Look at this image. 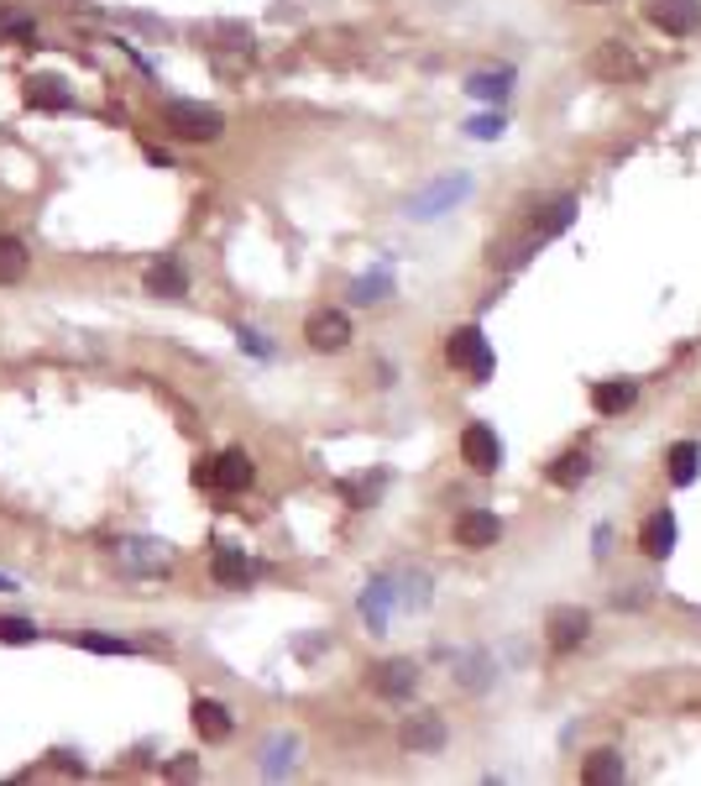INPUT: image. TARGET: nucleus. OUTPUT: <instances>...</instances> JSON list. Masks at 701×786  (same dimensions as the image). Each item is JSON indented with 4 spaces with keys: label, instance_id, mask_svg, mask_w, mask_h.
Returning a JSON list of instances; mask_svg holds the SVG:
<instances>
[{
    "label": "nucleus",
    "instance_id": "nucleus-1",
    "mask_svg": "<svg viewBox=\"0 0 701 786\" xmlns=\"http://www.w3.org/2000/svg\"><path fill=\"white\" fill-rule=\"evenodd\" d=\"M471 189H476V179H471V174H439V179H430L424 189H413L409 200H404V215H409V220H435V215H450L461 200H471Z\"/></svg>",
    "mask_w": 701,
    "mask_h": 786
},
{
    "label": "nucleus",
    "instance_id": "nucleus-2",
    "mask_svg": "<svg viewBox=\"0 0 701 786\" xmlns=\"http://www.w3.org/2000/svg\"><path fill=\"white\" fill-rule=\"evenodd\" d=\"M163 126H168L174 137H183V142H215L226 116L209 111V105H194V100H168V105H163Z\"/></svg>",
    "mask_w": 701,
    "mask_h": 786
},
{
    "label": "nucleus",
    "instance_id": "nucleus-3",
    "mask_svg": "<svg viewBox=\"0 0 701 786\" xmlns=\"http://www.w3.org/2000/svg\"><path fill=\"white\" fill-rule=\"evenodd\" d=\"M445 363L456 372H471V378H493V346H487L482 326H456L445 341Z\"/></svg>",
    "mask_w": 701,
    "mask_h": 786
},
{
    "label": "nucleus",
    "instance_id": "nucleus-4",
    "mask_svg": "<svg viewBox=\"0 0 701 786\" xmlns=\"http://www.w3.org/2000/svg\"><path fill=\"white\" fill-rule=\"evenodd\" d=\"M586 68H591L602 85H634V79H643V59L628 42H617V37H608L602 48H591Z\"/></svg>",
    "mask_w": 701,
    "mask_h": 786
},
{
    "label": "nucleus",
    "instance_id": "nucleus-5",
    "mask_svg": "<svg viewBox=\"0 0 701 786\" xmlns=\"http://www.w3.org/2000/svg\"><path fill=\"white\" fill-rule=\"evenodd\" d=\"M116 561L126 576H168L174 572V550L163 541H146V535H131V541L116 545Z\"/></svg>",
    "mask_w": 701,
    "mask_h": 786
},
{
    "label": "nucleus",
    "instance_id": "nucleus-6",
    "mask_svg": "<svg viewBox=\"0 0 701 786\" xmlns=\"http://www.w3.org/2000/svg\"><path fill=\"white\" fill-rule=\"evenodd\" d=\"M200 483L205 487H220V493H246V487L257 483V467H252V456L231 446V452L209 456V467H200Z\"/></svg>",
    "mask_w": 701,
    "mask_h": 786
},
{
    "label": "nucleus",
    "instance_id": "nucleus-7",
    "mask_svg": "<svg viewBox=\"0 0 701 786\" xmlns=\"http://www.w3.org/2000/svg\"><path fill=\"white\" fill-rule=\"evenodd\" d=\"M351 315L346 309H315L309 320H304V341L315 346V352H346L351 346Z\"/></svg>",
    "mask_w": 701,
    "mask_h": 786
},
{
    "label": "nucleus",
    "instance_id": "nucleus-8",
    "mask_svg": "<svg viewBox=\"0 0 701 786\" xmlns=\"http://www.w3.org/2000/svg\"><path fill=\"white\" fill-rule=\"evenodd\" d=\"M643 16H649V27H660L665 37H691L701 27V0H649Z\"/></svg>",
    "mask_w": 701,
    "mask_h": 786
},
{
    "label": "nucleus",
    "instance_id": "nucleus-9",
    "mask_svg": "<svg viewBox=\"0 0 701 786\" xmlns=\"http://www.w3.org/2000/svg\"><path fill=\"white\" fill-rule=\"evenodd\" d=\"M586 635H591V613L576 604L556 608V613L545 619V639H550V650H560V656H571L576 645H586Z\"/></svg>",
    "mask_w": 701,
    "mask_h": 786
},
{
    "label": "nucleus",
    "instance_id": "nucleus-10",
    "mask_svg": "<svg viewBox=\"0 0 701 786\" xmlns=\"http://www.w3.org/2000/svg\"><path fill=\"white\" fill-rule=\"evenodd\" d=\"M372 693L387 697V702H404V697L419 693V665L409 656H393V661L372 665Z\"/></svg>",
    "mask_w": 701,
    "mask_h": 786
},
{
    "label": "nucleus",
    "instance_id": "nucleus-11",
    "mask_svg": "<svg viewBox=\"0 0 701 786\" xmlns=\"http://www.w3.org/2000/svg\"><path fill=\"white\" fill-rule=\"evenodd\" d=\"M576 220V194H556V200H539L528 211V242H550L565 226Z\"/></svg>",
    "mask_w": 701,
    "mask_h": 786
},
{
    "label": "nucleus",
    "instance_id": "nucleus-12",
    "mask_svg": "<svg viewBox=\"0 0 701 786\" xmlns=\"http://www.w3.org/2000/svg\"><path fill=\"white\" fill-rule=\"evenodd\" d=\"M142 283H146V294H157V300H183L189 294V272H183V263H178L174 252H157L146 263Z\"/></svg>",
    "mask_w": 701,
    "mask_h": 786
},
{
    "label": "nucleus",
    "instance_id": "nucleus-13",
    "mask_svg": "<svg viewBox=\"0 0 701 786\" xmlns=\"http://www.w3.org/2000/svg\"><path fill=\"white\" fill-rule=\"evenodd\" d=\"M398 745H404L409 756H435L439 745H445V719H439V713H409V719L398 724Z\"/></svg>",
    "mask_w": 701,
    "mask_h": 786
},
{
    "label": "nucleus",
    "instance_id": "nucleus-14",
    "mask_svg": "<svg viewBox=\"0 0 701 786\" xmlns=\"http://www.w3.org/2000/svg\"><path fill=\"white\" fill-rule=\"evenodd\" d=\"M456 545L461 550H493L497 541H502V519L493 515V509H471V515H461L456 519Z\"/></svg>",
    "mask_w": 701,
    "mask_h": 786
},
{
    "label": "nucleus",
    "instance_id": "nucleus-15",
    "mask_svg": "<svg viewBox=\"0 0 701 786\" xmlns=\"http://www.w3.org/2000/svg\"><path fill=\"white\" fill-rule=\"evenodd\" d=\"M461 456H467L471 472H482V478H493L497 467H502V446H497V435L487 424H467L461 430Z\"/></svg>",
    "mask_w": 701,
    "mask_h": 786
},
{
    "label": "nucleus",
    "instance_id": "nucleus-16",
    "mask_svg": "<svg viewBox=\"0 0 701 786\" xmlns=\"http://www.w3.org/2000/svg\"><path fill=\"white\" fill-rule=\"evenodd\" d=\"M393 604H398V572L372 576V587L361 593V613H367L372 635H387V619H393Z\"/></svg>",
    "mask_w": 701,
    "mask_h": 786
},
{
    "label": "nucleus",
    "instance_id": "nucleus-17",
    "mask_svg": "<svg viewBox=\"0 0 701 786\" xmlns=\"http://www.w3.org/2000/svg\"><path fill=\"white\" fill-rule=\"evenodd\" d=\"M209 576H215L220 587H246V582H257V576H263V567H257V561H246L235 545H220V550H215V561H209Z\"/></svg>",
    "mask_w": 701,
    "mask_h": 786
},
{
    "label": "nucleus",
    "instance_id": "nucleus-18",
    "mask_svg": "<svg viewBox=\"0 0 701 786\" xmlns=\"http://www.w3.org/2000/svg\"><path fill=\"white\" fill-rule=\"evenodd\" d=\"M194 728H200V739L220 745V739L235 728V713L226 702H215V697H194Z\"/></svg>",
    "mask_w": 701,
    "mask_h": 786
},
{
    "label": "nucleus",
    "instance_id": "nucleus-19",
    "mask_svg": "<svg viewBox=\"0 0 701 786\" xmlns=\"http://www.w3.org/2000/svg\"><path fill=\"white\" fill-rule=\"evenodd\" d=\"M513 85H519L513 68H476L467 79V94L471 100H493V105H502V100L513 94Z\"/></svg>",
    "mask_w": 701,
    "mask_h": 786
},
{
    "label": "nucleus",
    "instance_id": "nucleus-20",
    "mask_svg": "<svg viewBox=\"0 0 701 786\" xmlns=\"http://www.w3.org/2000/svg\"><path fill=\"white\" fill-rule=\"evenodd\" d=\"M639 545H643V556H654V561H665V556H671V550H675V515H671V509H660V515L643 519Z\"/></svg>",
    "mask_w": 701,
    "mask_h": 786
},
{
    "label": "nucleus",
    "instance_id": "nucleus-21",
    "mask_svg": "<svg viewBox=\"0 0 701 786\" xmlns=\"http://www.w3.org/2000/svg\"><path fill=\"white\" fill-rule=\"evenodd\" d=\"M591 404H597V415H623V409H634V404H639V383H634V378L597 383V389H591Z\"/></svg>",
    "mask_w": 701,
    "mask_h": 786
},
{
    "label": "nucleus",
    "instance_id": "nucleus-22",
    "mask_svg": "<svg viewBox=\"0 0 701 786\" xmlns=\"http://www.w3.org/2000/svg\"><path fill=\"white\" fill-rule=\"evenodd\" d=\"M27 263H31L27 242H22V237H5V231H0V289L22 283V278H27Z\"/></svg>",
    "mask_w": 701,
    "mask_h": 786
},
{
    "label": "nucleus",
    "instance_id": "nucleus-23",
    "mask_svg": "<svg viewBox=\"0 0 701 786\" xmlns=\"http://www.w3.org/2000/svg\"><path fill=\"white\" fill-rule=\"evenodd\" d=\"M293 756H298V739H293V734H272L263 745V760H257V765H263V776H289Z\"/></svg>",
    "mask_w": 701,
    "mask_h": 786
},
{
    "label": "nucleus",
    "instance_id": "nucleus-24",
    "mask_svg": "<svg viewBox=\"0 0 701 786\" xmlns=\"http://www.w3.org/2000/svg\"><path fill=\"white\" fill-rule=\"evenodd\" d=\"M697 472H701V446L697 441H675L671 446V483L686 487Z\"/></svg>",
    "mask_w": 701,
    "mask_h": 786
},
{
    "label": "nucleus",
    "instance_id": "nucleus-25",
    "mask_svg": "<svg viewBox=\"0 0 701 786\" xmlns=\"http://www.w3.org/2000/svg\"><path fill=\"white\" fill-rule=\"evenodd\" d=\"M68 100H74V94L63 90V79H31L27 85V105H37V111H59Z\"/></svg>",
    "mask_w": 701,
    "mask_h": 786
},
{
    "label": "nucleus",
    "instance_id": "nucleus-26",
    "mask_svg": "<svg viewBox=\"0 0 701 786\" xmlns=\"http://www.w3.org/2000/svg\"><path fill=\"white\" fill-rule=\"evenodd\" d=\"M586 472H591V456H586V452H565L556 467H550V483L576 487V483H586Z\"/></svg>",
    "mask_w": 701,
    "mask_h": 786
},
{
    "label": "nucleus",
    "instance_id": "nucleus-27",
    "mask_svg": "<svg viewBox=\"0 0 701 786\" xmlns=\"http://www.w3.org/2000/svg\"><path fill=\"white\" fill-rule=\"evenodd\" d=\"M582 782L597 786V782H623V760L613 756V750H597V756L582 765Z\"/></svg>",
    "mask_w": 701,
    "mask_h": 786
},
{
    "label": "nucleus",
    "instance_id": "nucleus-28",
    "mask_svg": "<svg viewBox=\"0 0 701 786\" xmlns=\"http://www.w3.org/2000/svg\"><path fill=\"white\" fill-rule=\"evenodd\" d=\"M382 487H387V478H382V472H372V478H356V483H346L351 509H372V504L382 498Z\"/></svg>",
    "mask_w": 701,
    "mask_h": 786
},
{
    "label": "nucleus",
    "instance_id": "nucleus-29",
    "mask_svg": "<svg viewBox=\"0 0 701 786\" xmlns=\"http://www.w3.org/2000/svg\"><path fill=\"white\" fill-rule=\"evenodd\" d=\"M387 289H393V272L378 268V272H367V278H356V283H351V300H356V304H372V300H382Z\"/></svg>",
    "mask_w": 701,
    "mask_h": 786
},
{
    "label": "nucleus",
    "instance_id": "nucleus-30",
    "mask_svg": "<svg viewBox=\"0 0 701 786\" xmlns=\"http://www.w3.org/2000/svg\"><path fill=\"white\" fill-rule=\"evenodd\" d=\"M31 639H37L31 619H0V645H31Z\"/></svg>",
    "mask_w": 701,
    "mask_h": 786
},
{
    "label": "nucleus",
    "instance_id": "nucleus-31",
    "mask_svg": "<svg viewBox=\"0 0 701 786\" xmlns=\"http://www.w3.org/2000/svg\"><path fill=\"white\" fill-rule=\"evenodd\" d=\"M502 116H497V111H487V116H471L467 122V137H482V142H493V137H502Z\"/></svg>",
    "mask_w": 701,
    "mask_h": 786
},
{
    "label": "nucleus",
    "instance_id": "nucleus-32",
    "mask_svg": "<svg viewBox=\"0 0 701 786\" xmlns=\"http://www.w3.org/2000/svg\"><path fill=\"white\" fill-rule=\"evenodd\" d=\"M79 650H100V656H131L126 639H111V635H79Z\"/></svg>",
    "mask_w": 701,
    "mask_h": 786
},
{
    "label": "nucleus",
    "instance_id": "nucleus-33",
    "mask_svg": "<svg viewBox=\"0 0 701 786\" xmlns=\"http://www.w3.org/2000/svg\"><path fill=\"white\" fill-rule=\"evenodd\" d=\"M493 676H487V661L476 656V661H461V687H487Z\"/></svg>",
    "mask_w": 701,
    "mask_h": 786
},
{
    "label": "nucleus",
    "instance_id": "nucleus-34",
    "mask_svg": "<svg viewBox=\"0 0 701 786\" xmlns=\"http://www.w3.org/2000/svg\"><path fill=\"white\" fill-rule=\"evenodd\" d=\"M235 335H241V346H246L252 357H263V352H267V341H263V335H257V331H246V326H241V331H235Z\"/></svg>",
    "mask_w": 701,
    "mask_h": 786
},
{
    "label": "nucleus",
    "instance_id": "nucleus-35",
    "mask_svg": "<svg viewBox=\"0 0 701 786\" xmlns=\"http://www.w3.org/2000/svg\"><path fill=\"white\" fill-rule=\"evenodd\" d=\"M194 771H200L194 760H174V765H168V776H194Z\"/></svg>",
    "mask_w": 701,
    "mask_h": 786
},
{
    "label": "nucleus",
    "instance_id": "nucleus-36",
    "mask_svg": "<svg viewBox=\"0 0 701 786\" xmlns=\"http://www.w3.org/2000/svg\"><path fill=\"white\" fill-rule=\"evenodd\" d=\"M0 593H16V576H0Z\"/></svg>",
    "mask_w": 701,
    "mask_h": 786
},
{
    "label": "nucleus",
    "instance_id": "nucleus-37",
    "mask_svg": "<svg viewBox=\"0 0 701 786\" xmlns=\"http://www.w3.org/2000/svg\"><path fill=\"white\" fill-rule=\"evenodd\" d=\"M576 5H608V0H576Z\"/></svg>",
    "mask_w": 701,
    "mask_h": 786
}]
</instances>
